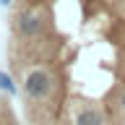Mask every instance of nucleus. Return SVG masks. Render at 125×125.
Instances as JSON below:
<instances>
[{
  "mask_svg": "<svg viewBox=\"0 0 125 125\" xmlns=\"http://www.w3.org/2000/svg\"><path fill=\"white\" fill-rule=\"evenodd\" d=\"M3 125H21V123H18V117L13 115V117H10V120H5V123H3Z\"/></svg>",
  "mask_w": 125,
  "mask_h": 125,
  "instance_id": "1",
  "label": "nucleus"
},
{
  "mask_svg": "<svg viewBox=\"0 0 125 125\" xmlns=\"http://www.w3.org/2000/svg\"><path fill=\"white\" fill-rule=\"evenodd\" d=\"M0 3H3V5H10V0H0Z\"/></svg>",
  "mask_w": 125,
  "mask_h": 125,
  "instance_id": "2",
  "label": "nucleus"
}]
</instances>
